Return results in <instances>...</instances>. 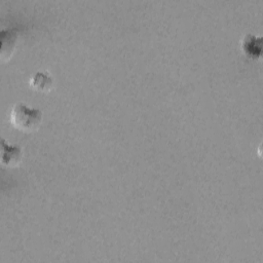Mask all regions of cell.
Instances as JSON below:
<instances>
[{"mask_svg":"<svg viewBox=\"0 0 263 263\" xmlns=\"http://www.w3.org/2000/svg\"><path fill=\"white\" fill-rule=\"evenodd\" d=\"M42 113L37 108H31L26 104H15L10 112V121L18 129L31 132L38 127Z\"/></svg>","mask_w":263,"mask_h":263,"instance_id":"6da1fadb","label":"cell"},{"mask_svg":"<svg viewBox=\"0 0 263 263\" xmlns=\"http://www.w3.org/2000/svg\"><path fill=\"white\" fill-rule=\"evenodd\" d=\"M1 162L4 165H15L22 158V149L18 145L7 143L4 139L1 141Z\"/></svg>","mask_w":263,"mask_h":263,"instance_id":"7a4b0ae2","label":"cell"},{"mask_svg":"<svg viewBox=\"0 0 263 263\" xmlns=\"http://www.w3.org/2000/svg\"><path fill=\"white\" fill-rule=\"evenodd\" d=\"M243 51L252 57V58H258L261 54V48H262V38L257 37L254 35H248L245 37L241 43Z\"/></svg>","mask_w":263,"mask_h":263,"instance_id":"3957f363","label":"cell"},{"mask_svg":"<svg viewBox=\"0 0 263 263\" xmlns=\"http://www.w3.org/2000/svg\"><path fill=\"white\" fill-rule=\"evenodd\" d=\"M16 35L13 31L2 30L1 31V58H9L14 45H15Z\"/></svg>","mask_w":263,"mask_h":263,"instance_id":"277c9868","label":"cell"},{"mask_svg":"<svg viewBox=\"0 0 263 263\" xmlns=\"http://www.w3.org/2000/svg\"><path fill=\"white\" fill-rule=\"evenodd\" d=\"M53 83L52 77L44 71L37 72L32 76L31 84L34 88L38 90H48L51 88Z\"/></svg>","mask_w":263,"mask_h":263,"instance_id":"5b68a950","label":"cell"}]
</instances>
